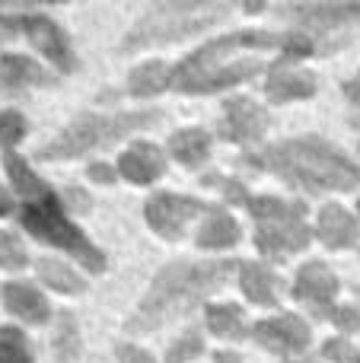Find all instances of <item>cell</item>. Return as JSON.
<instances>
[{
	"instance_id": "9a60e30c",
	"label": "cell",
	"mask_w": 360,
	"mask_h": 363,
	"mask_svg": "<svg viewBox=\"0 0 360 363\" xmlns=\"http://www.w3.org/2000/svg\"><path fill=\"white\" fill-rule=\"evenodd\" d=\"M319 236L332 245V249H342V245H354L357 242V223L348 211L342 207H325L322 217H319Z\"/></svg>"
},
{
	"instance_id": "83f0119b",
	"label": "cell",
	"mask_w": 360,
	"mask_h": 363,
	"mask_svg": "<svg viewBox=\"0 0 360 363\" xmlns=\"http://www.w3.org/2000/svg\"><path fill=\"white\" fill-rule=\"evenodd\" d=\"M26 134V121L19 112H0V144L10 150L19 138Z\"/></svg>"
},
{
	"instance_id": "d590c367",
	"label": "cell",
	"mask_w": 360,
	"mask_h": 363,
	"mask_svg": "<svg viewBox=\"0 0 360 363\" xmlns=\"http://www.w3.org/2000/svg\"><path fill=\"white\" fill-rule=\"evenodd\" d=\"M13 26H19V19H10V16H0V38L13 35Z\"/></svg>"
},
{
	"instance_id": "1f68e13d",
	"label": "cell",
	"mask_w": 360,
	"mask_h": 363,
	"mask_svg": "<svg viewBox=\"0 0 360 363\" xmlns=\"http://www.w3.org/2000/svg\"><path fill=\"white\" fill-rule=\"evenodd\" d=\"M310 48H313V42H310L306 35L287 38V51H291V55H310Z\"/></svg>"
},
{
	"instance_id": "2e32d148",
	"label": "cell",
	"mask_w": 360,
	"mask_h": 363,
	"mask_svg": "<svg viewBox=\"0 0 360 363\" xmlns=\"http://www.w3.org/2000/svg\"><path fill=\"white\" fill-rule=\"evenodd\" d=\"M261 70L259 61H233L230 67H217L210 70V74H204L201 80L189 83L185 89H191V93H210V89H220L227 86V83H236V80H246V77H255Z\"/></svg>"
},
{
	"instance_id": "277c9868",
	"label": "cell",
	"mask_w": 360,
	"mask_h": 363,
	"mask_svg": "<svg viewBox=\"0 0 360 363\" xmlns=\"http://www.w3.org/2000/svg\"><path fill=\"white\" fill-rule=\"evenodd\" d=\"M23 226L35 239H42V242H51V245H57V249L74 252L89 271H102V264H106L99 252L93 249V242L64 217V211H61L55 194L38 198V201H26L23 204Z\"/></svg>"
},
{
	"instance_id": "4316f807",
	"label": "cell",
	"mask_w": 360,
	"mask_h": 363,
	"mask_svg": "<svg viewBox=\"0 0 360 363\" xmlns=\"http://www.w3.org/2000/svg\"><path fill=\"white\" fill-rule=\"evenodd\" d=\"M0 264L4 268H23L26 264V249L13 233L0 230Z\"/></svg>"
},
{
	"instance_id": "52a82bcc",
	"label": "cell",
	"mask_w": 360,
	"mask_h": 363,
	"mask_svg": "<svg viewBox=\"0 0 360 363\" xmlns=\"http://www.w3.org/2000/svg\"><path fill=\"white\" fill-rule=\"evenodd\" d=\"M201 211L195 198H179V194H157L147 201V220L153 223V230H159L163 236H179L182 226L189 223L195 213Z\"/></svg>"
},
{
	"instance_id": "6da1fadb",
	"label": "cell",
	"mask_w": 360,
	"mask_h": 363,
	"mask_svg": "<svg viewBox=\"0 0 360 363\" xmlns=\"http://www.w3.org/2000/svg\"><path fill=\"white\" fill-rule=\"evenodd\" d=\"M233 264L230 262H182L169 264L166 271H159V277L153 281L147 300L140 303V313L131 319V332H147V328L163 325L166 319L191 309L201 296H208L210 290H217L230 277Z\"/></svg>"
},
{
	"instance_id": "ba28073f",
	"label": "cell",
	"mask_w": 360,
	"mask_h": 363,
	"mask_svg": "<svg viewBox=\"0 0 360 363\" xmlns=\"http://www.w3.org/2000/svg\"><path fill=\"white\" fill-rule=\"evenodd\" d=\"M255 338H259L265 347L281 351V354H300V351H306V345H310L306 325L300 319H293V315L259 322V325H255Z\"/></svg>"
},
{
	"instance_id": "3957f363",
	"label": "cell",
	"mask_w": 360,
	"mask_h": 363,
	"mask_svg": "<svg viewBox=\"0 0 360 363\" xmlns=\"http://www.w3.org/2000/svg\"><path fill=\"white\" fill-rule=\"evenodd\" d=\"M157 118H159L157 112H131V115H115V118H108V115H83L61 138H55L48 147H42V157L45 160L77 157V153H86V150H93V147L112 144L121 134L134 131V128L153 125Z\"/></svg>"
},
{
	"instance_id": "d6a6232c",
	"label": "cell",
	"mask_w": 360,
	"mask_h": 363,
	"mask_svg": "<svg viewBox=\"0 0 360 363\" xmlns=\"http://www.w3.org/2000/svg\"><path fill=\"white\" fill-rule=\"evenodd\" d=\"M332 319H335L338 325L344 328V332H348V328H357V322H360V319H357V313H351V309H342V313H335Z\"/></svg>"
},
{
	"instance_id": "8992f818",
	"label": "cell",
	"mask_w": 360,
	"mask_h": 363,
	"mask_svg": "<svg viewBox=\"0 0 360 363\" xmlns=\"http://www.w3.org/2000/svg\"><path fill=\"white\" fill-rule=\"evenodd\" d=\"M274 42H278V38H274L271 32H233L230 38H217V42H210L204 51L191 55L189 61L176 70V83L185 89L189 83L201 80L204 74L217 70V64H220L233 48H268V45H274Z\"/></svg>"
},
{
	"instance_id": "9c48e42d",
	"label": "cell",
	"mask_w": 360,
	"mask_h": 363,
	"mask_svg": "<svg viewBox=\"0 0 360 363\" xmlns=\"http://www.w3.org/2000/svg\"><path fill=\"white\" fill-rule=\"evenodd\" d=\"M19 26H23V32L32 38V45H35L38 51H45V55H48L61 70L74 67V57H70L67 38L61 35V29H57L51 19L32 16V13H29V16H19Z\"/></svg>"
},
{
	"instance_id": "7402d4cb",
	"label": "cell",
	"mask_w": 360,
	"mask_h": 363,
	"mask_svg": "<svg viewBox=\"0 0 360 363\" xmlns=\"http://www.w3.org/2000/svg\"><path fill=\"white\" fill-rule=\"evenodd\" d=\"M242 290H246V296H252L255 303L271 306L274 303V274L268 268H261V264H246V268H242Z\"/></svg>"
},
{
	"instance_id": "836d02e7",
	"label": "cell",
	"mask_w": 360,
	"mask_h": 363,
	"mask_svg": "<svg viewBox=\"0 0 360 363\" xmlns=\"http://www.w3.org/2000/svg\"><path fill=\"white\" fill-rule=\"evenodd\" d=\"M89 176L99 179V182H112V179H115V172L108 169V166H89Z\"/></svg>"
},
{
	"instance_id": "f546056e",
	"label": "cell",
	"mask_w": 360,
	"mask_h": 363,
	"mask_svg": "<svg viewBox=\"0 0 360 363\" xmlns=\"http://www.w3.org/2000/svg\"><path fill=\"white\" fill-rule=\"evenodd\" d=\"M325 354H329V357H335V360H351V357H354V351H351L348 341H329Z\"/></svg>"
},
{
	"instance_id": "7a4b0ae2",
	"label": "cell",
	"mask_w": 360,
	"mask_h": 363,
	"mask_svg": "<svg viewBox=\"0 0 360 363\" xmlns=\"http://www.w3.org/2000/svg\"><path fill=\"white\" fill-rule=\"evenodd\" d=\"M252 163L278 172V176H284L287 182H293V185L310 188V191L360 185V166L351 163L335 147L322 144V140H316V138L287 140V144L265 150L259 160H252Z\"/></svg>"
},
{
	"instance_id": "8d00e7d4",
	"label": "cell",
	"mask_w": 360,
	"mask_h": 363,
	"mask_svg": "<svg viewBox=\"0 0 360 363\" xmlns=\"http://www.w3.org/2000/svg\"><path fill=\"white\" fill-rule=\"evenodd\" d=\"M10 207H13V204H10V194L0 188V213H10Z\"/></svg>"
},
{
	"instance_id": "cb8c5ba5",
	"label": "cell",
	"mask_w": 360,
	"mask_h": 363,
	"mask_svg": "<svg viewBox=\"0 0 360 363\" xmlns=\"http://www.w3.org/2000/svg\"><path fill=\"white\" fill-rule=\"evenodd\" d=\"M208 325H210L214 335L240 338L242 335V309L240 306H210L208 309Z\"/></svg>"
},
{
	"instance_id": "d4e9b609",
	"label": "cell",
	"mask_w": 360,
	"mask_h": 363,
	"mask_svg": "<svg viewBox=\"0 0 360 363\" xmlns=\"http://www.w3.org/2000/svg\"><path fill=\"white\" fill-rule=\"evenodd\" d=\"M0 363H32V351L26 345L23 332L0 328Z\"/></svg>"
},
{
	"instance_id": "30bf717a",
	"label": "cell",
	"mask_w": 360,
	"mask_h": 363,
	"mask_svg": "<svg viewBox=\"0 0 360 363\" xmlns=\"http://www.w3.org/2000/svg\"><path fill=\"white\" fill-rule=\"evenodd\" d=\"M268 125V112L255 106L252 99H230L227 102V121L223 134L233 140H255Z\"/></svg>"
},
{
	"instance_id": "5b68a950",
	"label": "cell",
	"mask_w": 360,
	"mask_h": 363,
	"mask_svg": "<svg viewBox=\"0 0 360 363\" xmlns=\"http://www.w3.org/2000/svg\"><path fill=\"white\" fill-rule=\"evenodd\" d=\"M252 213H255V223H259V245L268 255L300 252L310 242V233H306V223H303V207L300 204L259 198L252 201Z\"/></svg>"
},
{
	"instance_id": "ac0fdd59",
	"label": "cell",
	"mask_w": 360,
	"mask_h": 363,
	"mask_svg": "<svg viewBox=\"0 0 360 363\" xmlns=\"http://www.w3.org/2000/svg\"><path fill=\"white\" fill-rule=\"evenodd\" d=\"M316 93V83L310 74H291V70H278V74L268 80V96L278 102L287 99H303V96Z\"/></svg>"
},
{
	"instance_id": "484cf974",
	"label": "cell",
	"mask_w": 360,
	"mask_h": 363,
	"mask_svg": "<svg viewBox=\"0 0 360 363\" xmlns=\"http://www.w3.org/2000/svg\"><path fill=\"white\" fill-rule=\"evenodd\" d=\"M38 274H42L48 284H55L57 290H67V294L80 290V281H77V277L70 274L64 264H57V262H42V264H38Z\"/></svg>"
},
{
	"instance_id": "ffe728a7",
	"label": "cell",
	"mask_w": 360,
	"mask_h": 363,
	"mask_svg": "<svg viewBox=\"0 0 360 363\" xmlns=\"http://www.w3.org/2000/svg\"><path fill=\"white\" fill-rule=\"evenodd\" d=\"M297 13L303 23H313V26H342V23H351V19H360V6H348V4H319V6H297Z\"/></svg>"
},
{
	"instance_id": "603a6c76",
	"label": "cell",
	"mask_w": 360,
	"mask_h": 363,
	"mask_svg": "<svg viewBox=\"0 0 360 363\" xmlns=\"http://www.w3.org/2000/svg\"><path fill=\"white\" fill-rule=\"evenodd\" d=\"M169 83V67L166 64H144V67H137L131 74V80H128V89H131L134 96H153L159 93V89Z\"/></svg>"
},
{
	"instance_id": "e0dca14e",
	"label": "cell",
	"mask_w": 360,
	"mask_h": 363,
	"mask_svg": "<svg viewBox=\"0 0 360 363\" xmlns=\"http://www.w3.org/2000/svg\"><path fill=\"white\" fill-rule=\"evenodd\" d=\"M236 239H240V230H236L233 217L223 211H210L208 217H204L201 233H198V242H201L204 249H227Z\"/></svg>"
},
{
	"instance_id": "5bb4252c",
	"label": "cell",
	"mask_w": 360,
	"mask_h": 363,
	"mask_svg": "<svg viewBox=\"0 0 360 363\" xmlns=\"http://www.w3.org/2000/svg\"><path fill=\"white\" fill-rule=\"evenodd\" d=\"M338 284H335V274H332L325 264H306L300 271V281H297V300H306V303H329L335 296Z\"/></svg>"
},
{
	"instance_id": "4fadbf2b",
	"label": "cell",
	"mask_w": 360,
	"mask_h": 363,
	"mask_svg": "<svg viewBox=\"0 0 360 363\" xmlns=\"http://www.w3.org/2000/svg\"><path fill=\"white\" fill-rule=\"evenodd\" d=\"M4 303L13 315H19V319H26V322L48 319V303H45V296L38 294L35 287H29V284H6Z\"/></svg>"
},
{
	"instance_id": "d6986e66",
	"label": "cell",
	"mask_w": 360,
	"mask_h": 363,
	"mask_svg": "<svg viewBox=\"0 0 360 363\" xmlns=\"http://www.w3.org/2000/svg\"><path fill=\"white\" fill-rule=\"evenodd\" d=\"M6 172L13 179V188L19 194H26V201H38V198H48V185L35 176V172L26 166V160H19L16 153H6Z\"/></svg>"
},
{
	"instance_id": "e575fe53",
	"label": "cell",
	"mask_w": 360,
	"mask_h": 363,
	"mask_svg": "<svg viewBox=\"0 0 360 363\" xmlns=\"http://www.w3.org/2000/svg\"><path fill=\"white\" fill-rule=\"evenodd\" d=\"M344 93L351 96V102H357V106H360V74L354 77V80L344 83Z\"/></svg>"
},
{
	"instance_id": "f1b7e54d",
	"label": "cell",
	"mask_w": 360,
	"mask_h": 363,
	"mask_svg": "<svg viewBox=\"0 0 360 363\" xmlns=\"http://www.w3.org/2000/svg\"><path fill=\"white\" fill-rule=\"evenodd\" d=\"M201 347H204L201 338H198L195 332H189V335H185V338L169 351V360H166V363H182V360L195 357V354H201Z\"/></svg>"
},
{
	"instance_id": "8fae6325",
	"label": "cell",
	"mask_w": 360,
	"mask_h": 363,
	"mask_svg": "<svg viewBox=\"0 0 360 363\" xmlns=\"http://www.w3.org/2000/svg\"><path fill=\"white\" fill-rule=\"evenodd\" d=\"M45 80H48V74L35 61H29V57L23 55L0 57V96L23 93L26 86H35V83H45Z\"/></svg>"
},
{
	"instance_id": "7c38bea8",
	"label": "cell",
	"mask_w": 360,
	"mask_h": 363,
	"mask_svg": "<svg viewBox=\"0 0 360 363\" xmlns=\"http://www.w3.org/2000/svg\"><path fill=\"white\" fill-rule=\"evenodd\" d=\"M121 172H125V179L144 185V182H153V179L163 176V172H166V160H163V153H159L157 147L134 144L131 150L121 157Z\"/></svg>"
},
{
	"instance_id": "f35d334b",
	"label": "cell",
	"mask_w": 360,
	"mask_h": 363,
	"mask_svg": "<svg viewBox=\"0 0 360 363\" xmlns=\"http://www.w3.org/2000/svg\"><path fill=\"white\" fill-rule=\"evenodd\" d=\"M303 363H306V360H303Z\"/></svg>"
},
{
	"instance_id": "4dcf8cb0",
	"label": "cell",
	"mask_w": 360,
	"mask_h": 363,
	"mask_svg": "<svg viewBox=\"0 0 360 363\" xmlns=\"http://www.w3.org/2000/svg\"><path fill=\"white\" fill-rule=\"evenodd\" d=\"M121 363H153L150 354H144V351H137V347H121Z\"/></svg>"
},
{
	"instance_id": "74e56055",
	"label": "cell",
	"mask_w": 360,
	"mask_h": 363,
	"mask_svg": "<svg viewBox=\"0 0 360 363\" xmlns=\"http://www.w3.org/2000/svg\"><path fill=\"white\" fill-rule=\"evenodd\" d=\"M220 363H236V354H220Z\"/></svg>"
},
{
	"instance_id": "44dd1931",
	"label": "cell",
	"mask_w": 360,
	"mask_h": 363,
	"mask_svg": "<svg viewBox=\"0 0 360 363\" xmlns=\"http://www.w3.org/2000/svg\"><path fill=\"white\" fill-rule=\"evenodd\" d=\"M208 150H210V138L204 131H198V128L179 131L176 138H172V153H176L185 166H198L208 157Z\"/></svg>"
}]
</instances>
